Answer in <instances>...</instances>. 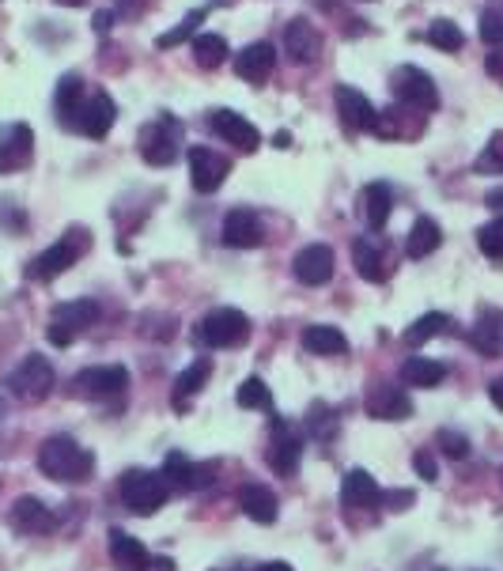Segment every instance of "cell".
Returning a JSON list of instances; mask_svg holds the SVG:
<instances>
[{
	"label": "cell",
	"mask_w": 503,
	"mask_h": 571,
	"mask_svg": "<svg viewBox=\"0 0 503 571\" xmlns=\"http://www.w3.org/2000/svg\"><path fill=\"white\" fill-rule=\"evenodd\" d=\"M38 469H42L50 481L80 485V481L91 477L95 458H91V450L80 447L72 435H50V439L38 447Z\"/></svg>",
	"instance_id": "cell-1"
},
{
	"label": "cell",
	"mask_w": 503,
	"mask_h": 571,
	"mask_svg": "<svg viewBox=\"0 0 503 571\" xmlns=\"http://www.w3.org/2000/svg\"><path fill=\"white\" fill-rule=\"evenodd\" d=\"M137 152L148 167H171L182 152V122H174L171 114L148 122L137 133Z\"/></svg>",
	"instance_id": "cell-2"
},
{
	"label": "cell",
	"mask_w": 503,
	"mask_h": 571,
	"mask_svg": "<svg viewBox=\"0 0 503 571\" xmlns=\"http://www.w3.org/2000/svg\"><path fill=\"white\" fill-rule=\"evenodd\" d=\"M167 496H171V485L156 469H129L122 477V503L133 515H156Z\"/></svg>",
	"instance_id": "cell-3"
},
{
	"label": "cell",
	"mask_w": 503,
	"mask_h": 571,
	"mask_svg": "<svg viewBox=\"0 0 503 571\" xmlns=\"http://www.w3.org/2000/svg\"><path fill=\"white\" fill-rule=\"evenodd\" d=\"M197 341L209 348H243L250 341V318L235 307L209 311L197 322Z\"/></svg>",
	"instance_id": "cell-4"
},
{
	"label": "cell",
	"mask_w": 503,
	"mask_h": 571,
	"mask_svg": "<svg viewBox=\"0 0 503 571\" xmlns=\"http://www.w3.org/2000/svg\"><path fill=\"white\" fill-rule=\"evenodd\" d=\"M95 318H99V303H95V299H69V303H61V307L50 314L46 337H50V345L69 348L84 329L95 326Z\"/></svg>",
	"instance_id": "cell-5"
},
{
	"label": "cell",
	"mask_w": 503,
	"mask_h": 571,
	"mask_svg": "<svg viewBox=\"0 0 503 571\" xmlns=\"http://www.w3.org/2000/svg\"><path fill=\"white\" fill-rule=\"evenodd\" d=\"M8 394L19 401H27V405H35V401H46L53 390V367L50 360H42V356H27V360H19L16 371H8Z\"/></svg>",
	"instance_id": "cell-6"
},
{
	"label": "cell",
	"mask_w": 503,
	"mask_h": 571,
	"mask_svg": "<svg viewBox=\"0 0 503 571\" xmlns=\"http://www.w3.org/2000/svg\"><path fill=\"white\" fill-rule=\"evenodd\" d=\"M129 390V371L125 367H87L80 371L76 379L69 382V394L72 398H84V401H110V398H122Z\"/></svg>",
	"instance_id": "cell-7"
},
{
	"label": "cell",
	"mask_w": 503,
	"mask_h": 571,
	"mask_svg": "<svg viewBox=\"0 0 503 571\" xmlns=\"http://www.w3.org/2000/svg\"><path fill=\"white\" fill-rule=\"evenodd\" d=\"M87 250V231L84 227H72L65 239H57V243L46 250V254H38L35 261H31V280H57L65 269H72L76 265V258Z\"/></svg>",
	"instance_id": "cell-8"
},
{
	"label": "cell",
	"mask_w": 503,
	"mask_h": 571,
	"mask_svg": "<svg viewBox=\"0 0 503 571\" xmlns=\"http://www.w3.org/2000/svg\"><path fill=\"white\" fill-rule=\"evenodd\" d=\"M424 129H428L424 110L405 106V103L375 110V122H371V133L379 140H417V137H424Z\"/></svg>",
	"instance_id": "cell-9"
},
{
	"label": "cell",
	"mask_w": 503,
	"mask_h": 571,
	"mask_svg": "<svg viewBox=\"0 0 503 571\" xmlns=\"http://www.w3.org/2000/svg\"><path fill=\"white\" fill-rule=\"evenodd\" d=\"M390 87H394L398 103H405V106H417V110H435V106H439V87H435L432 76L424 69H417V65H401V69H394Z\"/></svg>",
	"instance_id": "cell-10"
},
{
	"label": "cell",
	"mask_w": 503,
	"mask_h": 571,
	"mask_svg": "<svg viewBox=\"0 0 503 571\" xmlns=\"http://www.w3.org/2000/svg\"><path fill=\"white\" fill-rule=\"evenodd\" d=\"M299 454H303V435L295 428L292 420H273V435H269V466L273 473L280 477H292L295 469H299Z\"/></svg>",
	"instance_id": "cell-11"
},
{
	"label": "cell",
	"mask_w": 503,
	"mask_h": 571,
	"mask_svg": "<svg viewBox=\"0 0 503 571\" xmlns=\"http://www.w3.org/2000/svg\"><path fill=\"white\" fill-rule=\"evenodd\" d=\"M227 174H231V159H227L224 152L205 148V144L190 148V178L197 193H216L224 186Z\"/></svg>",
	"instance_id": "cell-12"
},
{
	"label": "cell",
	"mask_w": 503,
	"mask_h": 571,
	"mask_svg": "<svg viewBox=\"0 0 503 571\" xmlns=\"http://www.w3.org/2000/svg\"><path fill=\"white\" fill-rule=\"evenodd\" d=\"M35 159V133L31 125L12 122L0 129V174L23 171Z\"/></svg>",
	"instance_id": "cell-13"
},
{
	"label": "cell",
	"mask_w": 503,
	"mask_h": 571,
	"mask_svg": "<svg viewBox=\"0 0 503 571\" xmlns=\"http://www.w3.org/2000/svg\"><path fill=\"white\" fill-rule=\"evenodd\" d=\"M220 239L235 250H254V246L265 243V224L254 208H231L224 216V227H220Z\"/></svg>",
	"instance_id": "cell-14"
},
{
	"label": "cell",
	"mask_w": 503,
	"mask_h": 571,
	"mask_svg": "<svg viewBox=\"0 0 503 571\" xmlns=\"http://www.w3.org/2000/svg\"><path fill=\"white\" fill-rule=\"evenodd\" d=\"M333 103H337V118H341V129H345V133H364V129H371V122H375V106L367 103L364 91H356L352 84H337Z\"/></svg>",
	"instance_id": "cell-15"
},
{
	"label": "cell",
	"mask_w": 503,
	"mask_h": 571,
	"mask_svg": "<svg viewBox=\"0 0 503 571\" xmlns=\"http://www.w3.org/2000/svg\"><path fill=\"white\" fill-rule=\"evenodd\" d=\"M292 273L299 284H307V288H322V284H330L333 280V250L322 243L314 246H303L292 261Z\"/></svg>",
	"instance_id": "cell-16"
},
{
	"label": "cell",
	"mask_w": 503,
	"mask_h": 571,
	"mask_svg": "<svg viewBox=\"0 0 503 571\" xmlns=\"http://www.w3.org/2000/svg\"><path fill=\"white\" fill-rule=\"evenodd\" d=\"M118 122V106L106 91H95L84 106H80V118H76V133H84L91 140H103Z\"/></svg>",
	"instance_id": "cell-17"
},
{
	"label": "cell",
	"mask_w": 503,
	"mask_h": 571,
	"mask_svg": "<svg viewBox=\"0 0 503 571\" xmlns=\"http://www.w3.org/2000/svg\"><path fill=\"white\" fill-rule=\"evenodd\" d=\"M284 50H288V61H295V65H311L314 57L322 53V35H318V27H311V19L303 16L288 19V27H284Z\"/></svg>",
	"instance_id": "cell-18"
},
{
	"label": "cell",
	"mask_w": 503,
	"mask_h": 571,
	"mask_svg": "<svg viewBox=\"0 0 503 571\" xmlns=\"http://www.w3.org/2000/svg\"><path fill=\"white\" fill-rule=\"evenodd\" d=\"M212 133L227 140L231 148H239V152H258L261 148V133L235 110H216L212 114Z\"/></svg>",
	"instance_id": "cell-19"
},
{
	"label": "cell",
	"mask_w": 503,
	"mask_h": 571,
	"mask_svg": "<svg viewBox=\"0 0 503 571\" xmlns=\"http://www.w3.org/2000/svg\"><path fill=\"white\" fill-rule=\"evenodd\" d=\"M163 477H167V485L178 488V492H193V488L212 485L216 466H193L186 454L171 450V454H167V462H163Z\"/></svg>",
	"instance_id": "cell-20"
},
{
	"label": "cell",
	"mask_w": 503,
	"mask_h": 571,
	"mask_svg": "<svg viewBox=\"0 0 503 571\" xmlns=\"http://www.w3.org/2000/svg\"><path fill=\"white\" fill-rule=\"evenodd\" d=\"M273 69H277V50H273V42H250V46L235 57V72L254 87L265 84V80L273 76Z\"/></svg>",
	"instance_id": "cell-21"
},
{
	"label": "cell",
	"mask_w": 503,
	"mask_h": 571,
	"mask_svg": "<svg viewBox=\"0 0 503 571\" xmlns=\"http://www.w3.org/2000/svg\"><path fill=\"white\" fill-rule=\"evenodd\" d=\"M341 503L352 511H371L382 503V488L379 481L367 473V469H348L345 481H341Z\"/></svg>",
	"instance_id": "cell-22"
},
{
	"label": "cell",
	"mask_w": 503,
	"mask_h": 571,
	"mask_svg": "<svg viewBox=\"0 0 503 571\" xmlns=\"http://www.w3.org/2000/svg\"><path fill=\"white\" fill-rule=\"evenodd\" d=\"M352 261L360 269V277L371 284H382L390 277V258H386V243L379 239H352Z\"/></svg>",
	"instance_id": "cell-23"
},
{
	"label": "cell",
	"mask_w": 503,
	"mask_h": 571,
	"mask_svg": "<svg viewBox=\"0 0 503 571\" xmlns=\"http://www.w3.org/2000/svg\"><path fill=\"white\" fill-rule=\"evenodd\" d=\"M364 409L371 420H405L413 413V398L405 390H398V386H379V390L367 394Z\"/></svg>",
	"instance_id": "cell-24"
},
{
	"label": "cell",
	"mask_w": 503,
	"mask_h": 571,
	"mask_svg": "<svg viewBox=\"0 0 503 571\" xmlns=\"http://www.w3.org/2000/svg\"><path fill=\"white\" fill-rule=\"evenodd\" d=\"M12 526H16L19 534H50L53 530V511L46 507L42 500H35V496H23V500L12 503Z\"/></svg>",
	"instance_id": "cell-25"
},
{
	"label": "cell",
	"mask_w": 503,
	"mask_h": 571,
	"mask_svg": "<svg viewBox=\"0 0 503 571\" xmlns=\"http://www.w3.org/2000/svg\"><path fill=\"white\" fill-rule=\"evenodd\" d=\"M53 106H57V118H61V125H65V129H76L80 106H84V76H80V72H65V76L57 80Z\"/></svg>",
	"instance_id": "cell-26"
},
{
	"label": "cell",
	"mask_w": 503,
	"mask_h": 571,
	"mask_svg": "<svg viewBox=\"0 0 503 571\" xmlns=\"http://www.w3.org/2000/svg\"><path fill=\"white\" fill-rule=\"evenodd\" d=\"M110 560L118 571H148L152 556L140 545L137 537H129L125 530H110Z\"/></svg>",
	"instance_id": "cell-27"
},
{
	"label": "cell",
	"mask_w": 503,
	"mask_h": 571,
	"mask_svg": "<svg viewBox=\"0 0 503 571\" xmlns=\"http://www.w3.org/2000/svg\"><path fill=\"white\" fill-rule=\"evenodd\" d=\"M239 507L246 511V519L261 522V526H273L280 515L277 496H273L265 485H243V492H239Z\"/></svg>",
	"instance_id": "cell-28"
},
{
	"label": "cell",
	"mask_w": 503,
	"mask_h": 571,
	"mask_svg": "<svg viewBox=\"0 0 503 571\" xmlns=\"http://www.w3.org/2000/svg\"><path fill=\"white\" fill-rule=\"evenodd\" d=\"M360 205H364L367 227H371V231H382L386 220H390V208H394V193H390L386 182H371V186H364V193H360Z\"/></svg>",
	"instance_id": "cell-29"
},
{
	"label": "cell",
	"mask_w": 503,
	"mask_h": 571,
	"mask_svg": "<svg viewBox=\"0 0 503 571\" xmlns=\"http://www.w3.org/2000/svg\"><path fill=\"white\" fill-rule=\"evenodd\" d=\"M469 341H473V348H477L481 356H503V314L500 311L481 314V322L473 326Z\"/></svg>",
	"instance_id": "cell-30"
},
{
	"label": "cell",
	"mask_w": 503,
	"mask_h": 571,
	"mask_svg": "<svg viewBox=\"0 0 503 571\" xmlns=\"http://www.w3.org/2000/svg\"><path fill=\"white\" fill-rule=\"evenodd\" d=\"M439 243H443V231H439V224H435L432 216H420L417 224L409 227L405 254H409V258H428V254H435V250H439Z\"/></svg>",
	"instance_id": "cell-31"
},
{
	"label": "cell",
	"mask_w": 503,
	"mask_h": 571,
	"mask_svg": "<svg viewBox=\"0 0 503 571\" xmlns=\"http://www.w3.org/2000/svg\"><path fill=\"white\" fill-rule=\"evenodd\" d=\"M303 348L314 352V356H345L348 341L345 333L333 326H307L303 329Z\"/></svg>",
	"instance_id": "cell-32"
},
{
	"label": "cell",
	"mask_w": 503,
	"mask_h": 571,
	"mask_svg": "<svg viewBox=\"0 0 503 571\" xmlns=\"http://www.w3.org/2000/svg\"><path fill=\"white\" fill-rule=\"evenodd\" d=\"M451 329V314H424V318H417L413 326L405 329V345L409 348H420L424 341H432V337H439V333H447Z\"/></svg>",
	"instance_id": "cell-33"
},
{
	"label": "cell",
	"mask_w": 503,
	"mask_h": 571,
	"mask_svg": "<svg viewBox=\"0 0 503 571\" xmlns=\"http://www.w3.org/2000/svg\"><path fill=\"white\" fill-rule=\"evenodd\" d=\"M209 379H212V360H205V356H201V360H193V364L186 367L178 379H174V398H178V401L193 398V394H197V390H201Z\"/></svg>",
	"instance_id": "cell-34"
},
{
	"label": "cell",
	"mask_w": 503,
	"mask_h": 571,
	"mask_svg": "<svg viewBox=\"0 0 503 571\" xmlns=\"http://www.w3.org/2000/svg\"><path fill=\"white\" fill-rule=\"evenodd\" d=\"M193 61L209 72L220 69L227 61V42L220 35H197L193 38Z\"/></svg>",
	"instance_id": "cell-35"
},
{
	"label": "cell",
	"mask_w": 503,
	"mask_h": 571,
	"mask_svg": "<svg viewBox=\"0 0 503 571\" xmlns=\"http://www.w3.org/2000/svg\"><path fill=\"white\" fill-rule=\"evenodd\" d=\"M443 375H447V367L439 360H424V356H413L401 367V379L413 382V386H435V382H443Z\"/></svg>",
	"instance_id": "cell-36"
},
{
	"label": "cell",
	"mask_w": 503,
	"mask_h": 571,
	"mask_svg": "<svg viewBox=\"0 0 503 571\" xmlns=\"http://www.w3.org/2000/svg\"><path fill=\"white\" fill-rule=\"evenodd\" d=\"M209 12H212V4H205V8H193L190 16L182 19L174 31H167V35L156 38V46H159V50H174V46H182V42H186V38H190L193 31H197V27L209 19Z\"/></svg>",
	"instance_id": "cell-37"
},
{
	"label": "cell",
	"mask_w": 503,
	"mask_h": 571,
	"mask_svg": "<svg viewBox=\"0 0 503 571\" xmlns=\"http://www.w3.org/2000/svg\"><path fill=\"white\" fill-rule=\"evenodd\" d=\"M428 42L443 53H458L462 46H466V35L458 31V23H454V19H435L432 27H428Z\"/></svg>",
	"instance_id": "cell-38"
},
{
	"label": "cell",
	"mask_w": 503,
	"mask_h": 571,
	"mask_svg": "<svg viewBox=\"0 0 503 571\" xmlns=\"http://www.w3.org/2000/svg\"><path fill=\"white\" fill-rule=\"evenodd\" d=\"M481 38L488 46H503V0H488L481 8Z\"/></svg>",
	"instance_id": "cell-39"
},
{
	"label": "cell",
	"mask_w": 503,
	"mask_h": 571,
	"mask_svg": "<svg viewBox=\"0 0 503 571\" xmlns=\"http://www.w3.org/2000/svg\"><path fill=\"white\" fill-rule=\"evenodd\" d=\"M235 401H239V409H273V394H269V386L261 379H246L243 386H239V394H235Z\"/></svg>",
	"instance_id": "cell-40"
},
{
	"label": "cell",
	"mask_w": 503,
	"mask_h": 571,
	"mask_svg": "<svg viewBox=\"0 0 503 571\" xmlns=\"http://www.w3.org/2000/svg\"><path fill=\"white\" fill-rule=\"evenodd\" d=\"M473 171L477 174H503V129L500 133H492V140L485 144V152H481L477 163H473Z\"/></svg>",
	"instance_id": "cell-41"
},
{
	"label": "cell",
	"mask_w": 503,
	"mask_h": 571,
	"mask_svg": "<svg viewBox=\"0 0 503 571\" xmlns=\"http://www.w3.org/2000/svg\"><path fill=\"white\" fill-rule=\"evenodd\" d=\"M477 246H481V254H485V258L503 261V216L477 231Z\"/></svg>",
	"instance_id": "cell-42"
},
{
	"label": "cell",
	"mask_w": 503,
	"mask_h": 571,
	"mask_svg": "<svg viewBox=\"0 0 503 571\" xmlns=\"http://www.w3.org/2000/svg\"><path fill=\"white\" fill-rule=\"evenodd\" d=\"M435 443H439V450L447 454V458H466L469 454V439L462 432H451V428H439V435H435Z\"/></svg>",
	"instance_id": "cell-43"
},
{
	"label": "cell",
	"mask_w": 503,
	"mask_h": 571,
	"mask_svg": "<svg viewBox=\"0 0 503 571\" xmlns=\"http://www.w3.org/2000/svg\"><path fill=\"white\" fill-rule=\"evenodd\" d=\"M485 72L496 80V84H503V46H496V50L485 57Z\"/></svg>",
	"instance_id": "cell-44"
},
{
	"label": "cell",
	"mask_w": 503,
	"mask_h": 571,
	"mask_svg": "<svg viewBox=\"0 0 503 571\" xmlns=\"http://www.w3.org/2000/svg\"><path fill=\"white\" fill-rule=\"evenodd\" d=\"M417 473L424 477V481H435V462H432V454H428V450H420L417 454Z\"/></svg>",
	"instance_id": "cell-45"
},
{
	"label": "cell",
	"mask_w": 503,
	"mask_h": 571,
	"mask_svg": "<svg viewBox=\"0 0 503 571\" xmlns=\"http://www.w3.org/2000/svg\"><path fill=\"white\" fill-rule=\"evenodd\" d=\"M488 398H492V405L503 413V375H500V379H492V386H488Z\"/></svg>",
	"instance_id": "cell-46"
},
{
	"label": "cell",
	"mask_w": 503,
	"mask_h": 571,
	"mask_svg": "<svg viewBox=\"0 0 503 571\" xmlns=\"http://www.w3.org/2000/svg\"><path fill=\"white\" fill-rule=\"evenodd\" d=\"M110 23H114V12H99V16H95V31L106 35V31H110Z\"/></svg>",
	"instance_id": "cell-47"
},
{
	"label": "cell",
	"mask_w": 503,
	"mask_h": 571,
	"mask_svg": "<svg viewBox=\"0 0 503 571\" xmlns=\"http://www.w3.org/2000/svg\"><path fill=\"white\" fill-rule=\"evenodd\" d=\"M254 571H292V564H284V560H269V564H258Z\"/></svg>",
	"instance_id": "cell-48"
},
{
	"label": "cell",
	"mask_w": 503,
	"mask_h": 571,
	"mask_svg": "<svg viewBox=\"0 0 503 571\" xmlns=\"http://www.w3.org/2000/svg\"><path fill=\"white\" fill-rule=\"evenodd\" d=\"M488 205L500 208V205H503V190H492V193H488Z\"/></svg>",
	"instance_id": "cell-49"
},
{
	"label": "cell",
	"mask_w": 503,
	"mask_h": 571,
	"mask_svg": "<svg viewBox=\"0 0 503 571\" xmlns=\"http://www.w3.org/2000/svg\"><path fill=\"white\" fill-rule=\"evenodd\" d=\"M57 4H65V8H80V4H87V0H57Z\"/></svg>",
	"instance_id": "cell-50"
}]
</instances>
